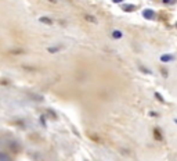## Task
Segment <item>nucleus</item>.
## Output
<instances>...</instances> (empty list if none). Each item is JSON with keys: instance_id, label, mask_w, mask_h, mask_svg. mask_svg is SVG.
<instances>
[{"instance_id": "7", "label": "nucleus", "mask_w": 177, "mask_h": 161, "mask_svg": "<svg viewBox=\"0 0 177 161\" xmlns=\"http://www.w3.org/2000/svg\"><path fill=\"white\" fill-rule=\"evenodd\" d=\"M176 25H177V24H176Z\"/></svg>"}, {"instance_id": "6", "label": "nucleus", "mask_w": 177, "mask_h": 161, "mask_svg": "<svg viewBox=\"0 0 177 161\" xmlns=\"http://www.w3.org/2000/svg\"><path fill=\"white\" fill-rule=\"evenodd\" d=\"M115 1H120V0H115Z\"/></svg>"}, {"instance_id": "4", "label": "nucleus", "mask_w": 177, "mask_h": 161, "mask_svg": "<svg viewBox=\"0 0 177 161\" xmlns=\"http://www.w3.org/2000/svg\"><path fill=\"white\" fill-rule=\"evenodd\" d=\"M114 35H115V38H120V32H115Z\"/></svg>"}, {"instance_id": "2", "label": "nucleus", "mask_w": 177, "mask_h": 161, "mask_svg": "<svg viewBox=\"0 0 177 161\" xmlns=\"http://www.w3.org/2000/svg\"><path fill=\"white\" fill-rule=\"evenodd\" d=\"M154 14H155V13H154L152 10H145V11H144V17L145 18H151V19H152V18L155 17Z\"/></svg>"}, {"instance_id": "5", "label": "nucleus", "mask_w": 177, "mask_h": 161, "mask_svg": "<svg viewBox=\"0 0 177 161\" xmlns=\"http://www.w3.org/2000/svg\"><path fill=\"white\" fill-rule=\"evenodd\" d=\"M170 1L172 0H163V3H166V4H170Z\"/></svg>"}, {"instance_id": "3", "label": "nucleus", "mask_w": 177, "mask_h": 161, "mask_svg": "<svg viewBox=\"0 0 177 161\" xmlns=\"http://www.w3.org/2000/svg\"><path fill=\"white\" fill-rule=\"evenodd\" d=\"M155 138H156V139H162V135L159 133L158 129H155Z\"/></svg>"}, {"instance_id": "1", "label": "nucleus", "mask_w": 177, "mask_h": 161, "mask_svg": "<svg viewBox=\"0 0 177 161\" xmlns=\"http://www.w3.org/2000/svg\"><path fill=\"white\" fill-rule=\"evenodd\" d=\"M160 60H162L163 63H169V61L173 60V56H170V54H163V56L160 57Z\"/></svg>"}]
</instances>
